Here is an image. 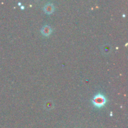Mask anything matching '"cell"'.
Returning a JSON list of instances; mask_svg holds the SVG:
<instances>
[{"label": "cell", "mask_w": 128, "mask_h": 128, "mask_svg": "<svg viewBox=\"0 0 128 128\" xmlns=\"http://www.w3.org/2000/svg\"><path fill=\"white\" fill-rule=\"evenodd\" d=\"M51 32H52V30H51V27L50 26H48V25L44 26L42 28V30H41V32L45 36H50Z\"/></svg>", "instance_id": "cell-2"}, {"label": "cell", "mask_w": 128, "mask_h": 128, "mask_svg": "<svg viewBox=\"0 0 128 128\" xmlns=\"http://www.w3.org/2000/svg\"><path fill=\"white\" fill-rule=\"evenodd\" d=\"M106 102H107V100H106V97L102 94H98L95 95L92 100V103L93 106L98 108H100L104 106Z\"/></svg>", "instance_id": "cell-1"}, {"label": "cell", "mask_w": 128, "mask_h": 128, "mask_svg": "<svg viewBox=\"0 0 128 128\" xmlns=\"http://www.w3.org/2000/svg\"><path fill=\"white\" fill-rule=\"evenodd\" d=\"M44 10L45 12L48 14L52 13L54 11V6L52 4H48L45 5L44 7Z\"/></svg>", "instance_id": "cell-3"}]
</instances>
